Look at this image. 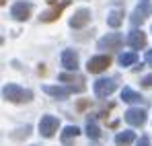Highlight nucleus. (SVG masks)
Here are the masks:
<instances>
[{
    "mask_svg": "<svg viewBox=\"0 0 152 146\" xmlns=\"http://www.w3.org/2000/svg\"><path fill=\"white\" fill-rule=\"evenodd\" d=\"M2 97L6 99V101H10V103H23V101H31L33 93L21 89L19 84H6L2 89Z\"/></svg>",
    "mask_w": 152,
    "mask_h": 146,
    "instance_id": "1",
    "label": "nucleus"
},
{
    "mask_svg": "<svg viewBox=\"0 0 152 146\" xmlns=\"http://www.w3.org/2000/svg\"><path fill=\"white\" fill-rule=\"evenodd\" d=\"M58 128H60V120L53 117V115H43V117L39 120V132H41V136H45V138H51V136L58 132Z\"/></svg>",
    "mask_w": 152,
    "mask_h": 146,
    "instance_id": "2",
    "label": "nucleus"
},
{
    "mask_svg": "<svg viewBox=\"0 0 152 146\" xmlns=\"http://www.w3.org/2000/svg\"><path fill=\"white\" fill-rule=\"evenodd\" d=\"M109 64H111V58H109V56H95V58L88 60L86 70L91 74H99V72H103V70H107Z\"/></svg>",
    "mask_w": 152,
    "mask_h": 146,
    "instance_id": "3",
    "label": "nucleus"
},
{
    "mask_svg": "<svg viewBox=\"0 0 152 146\" xmlns=\"http://www.w3.org/2000/svg\"><path fill=\"white\" fill-rule=\"evenodd\" d=\"M126 122L129 125H134V128H140V125H144L146 123V111L144 109H140V107H132V109H127L126 111Z\"/></svg>",
    "mask_w": 152,
    "mask_h": 146,
    "instance_id": "4",
    "label": "nucleus"
},
{
    "mask_svg": "<svg viewBox=\"0 0 152 146\" xmlns=\"http://www.w3.org/2000/svg\"><path fill=\"white\" fill-rule=\"evenodd\" d=\"M124 43V37L119 33H109L107 37H101L97 48L99 49H119V45Z\"/></svg>",
    "mask_w": 152,
    "mask_h": 146,
    "instance_id": "5",
    "label": "nucleus"
},
{
    "mask_svg": "<svg viewBox=\"0 0 152 146\" xmlns=\"http://www.w3.org/2000/svg\"><path fill=\"white\" fill-rule=\"evenodd\" d=\"M10 15H12V19H17V21H27V19L31 17V4L25 2V0L15 2L12 8H10Z\"/></svg>",
    "mask_w": 152,
    "mask_h": 146,
    "instance_id": "6",
    "label": "nucleus"
},
{
    "mask_svg": "<svg viewBox=\"0 0 152 146\" xmlns=\"http://www.w3.org/2000/svg\"><path fill=\"white\" fill-rule=\"evenodd\" d=\"M93 89H95V95L97 97H107V95H111L115 91V82L111 78H99L93 84Z\"/></svg>",
    "mask_w": 152,
    "mask_h": 146,
    "instance_id": "7",
    "label": "nucleus"
},
{
    "mask_svg": "<svg viewBox=\"0 0 152 146\" xmlns=\"http://www.w3.org/2000/svg\"><path fill=\"white\" fill-rule=\"evenodd\" d=\"M88 21H91V10H88V8H78L74 12V17L70 19V27L82 29L84 25H88Z\"/></svg>",
    "mask_w": 152,
    "mask_h": 146,
    "instance_id": "8",
    "label": "nucleus"
},
{
    "mask_svg": "<svg viewBox=\"0 0 152 146\" xmlns=\"http://www.w3.org/2000/svg\"><path fill=\"white\" fill-rule=\"evenodd\" d=\"M62 66L66 70H76L78 68V54L74 49H64L62 51Z\"/></svg>",
    "mask_w": 152,
    "mask_h": 146,
    "instance_id": "9",
    "label": "nucleus"
},
{
    "mask_svg": "<svg viewBox=\"0 0 152 146\" xmlns=\"http://www.w3.org/2000/svg\"><path fill=\"white\" fill-rule=\"evenodd\" d=\"M148 15H150V6H148L146 2H142L140 6L134 8V12H132V23L134 25H142L146 19H148Z\"/></svg>",
    "mask_w": 152,
    "mask_h": 146,
    "instance_id": "10",
    "label": "nucleus"
},
{
    "mask_svg": "<svg viewBox=\"0 0 152 146\" xmlns=\"http://www.w3.org/2000/svg\"><path fill=\"white\" fill-rule=\"evenodd\" d=\"M43 93H48V95H51V97H56V99H66L74 91H72V87H51V84H45Z\"/></svg>",
    "mask_w": 152,
    "mask_h": 146,
    "instance_id": "11",
    "label": "nucleus"
},
{
    "mask_svg": "<svg viewBox=\"0 0 152 146\" xmlns=\"http://www.w3.org/2000/svg\"><path fill=\"white\" fill-rule=\"evenodd\" d=\"M66 6H70V0H64V2H62L60 6H53L51 10L43 12V15H41V21H43V23H51V21H56V19H58V17L62 15V10H64Z\"/></svg>",
    "mask_w": 152,
    "mask_h": 146,
    "instance_id": "12",
    "label": "nucleus"
},
{
    "mask_svg": "<svg viewBox=\"0 0 152 146\" xmlns=\"http://www.w3.org/2000/svg\"><path fill=\"white\" fill-rule=\"evenodd\" d=\"M127 43L132 45L134 49H140L146 45V35L142 33V31H138V29H134L129 35H127Z\"/></svg>",
    "mask_w": 152,
    "mask_h": 146,
    "instance_id": "13",
    "label": "nucleus"
},
{
    "mask_svg": "<svg viewBox=\"0 0 152 146\" xmlns=\"http://www.w3.org/2000/svg\"><path fill=\"white\" fill-rule=\"evenodd\" d=\"M134 140H136V134H134V132H129V130L119 132V134L115 136V144H117V146H127V144H132Z\"/></svg>",
    "mask_w": 152,
    "mask_h": 146,
    "instance_id": "14",
    "label": "nucleus"
},
{
    "mask_svg": "<svg viewBox=\"0 0 152 146\" xmlns=\"http://www.w3.org/2000/svg\"><path fill=\"white\" fill-rule=\"evenodd\" d=\"M121 99L126 101V103H140L142 101V95L140 93H136V91H132V89H124L121 91Z\"/></svg>",
    "mask_w": 152,
    "mask_h": 146,
    "instance_id": "15",
    "label": "nucleus"
},
{
    "mask_svg": "<svg viewBox=\"0 0 152 146\" xmlns=\"http://www.w3.org/2000/svg\"><path fill=\"white\" fill-rule=\"evenodd\" d=\"M124 21V17H121V12H117V10H111L109 15H107V25L109 27H113V29H117L119 25Z\"/></svg>",
    "mask_w": 152,
    "mask_h": 146,
    "instance_id": "16",
    "label": "nucleus"
},
{
    "mask_svg": "<svg viewBox=\"0 0 152 146\" xmlns=\"http://www.w3.org/2000/svg\"><path fill=\"white\" fill-rule=\"evenodd\" d=\"M78 134H80V130H78L76 125H68V128L62 132V142H66V144H68V140H70V138H76Z\"/></svg>",
    "mask_w": 152,
    "mask_h": 146,
    "instance_id": "17",
    "label": "nucleus"
},
{
    "mask_svg": "<svg viewBox=\"0 0 152 146\" xmlns=\"http://www.w3.org/2000/svg\"><path fill=\"white\" fill-rule=\"evenodd\" d=\"M86 136H88V138H99V136H101V130L97 128V123L93 122L91 117H88V122H86Z\"/></svg>",
    "mask_w": 152,
    "mask_h": 146,
    "instance_id": "18",
    "label": "nucleus"
},
{
    "mask_svg": "<svg viewBox=\"0 0 152 146\" xmlns=\"http://www.w3.org/2000/svg\"><path fill=\"white\" fill-rule=\"evenodd\" d=\"M136 60H138V58H136L134 51H127V54H121V56H119V64H121V66H132V64H136Z\"/></svg>",
    "mask_w": 152,
    "mask_h": 146,
    "instance_id": "19",
    "label": "nucleus"
},
{
    "mask_svg": "<svg viewBox=\"0 0 152 146\" xmlns=\"http://www.w3.org/2000/svg\"><path fill=\"white\" fill-rule=\"evenodd\" d=\"M19 132H21V134H12V138H23V136H29V132H31V125H25V128H21Z\"/></svg>",
    "mask_w": 152,
    "mask_h": 146,
    "instance_id": "20",
    "label": "nucleus"
},
{
    "mask_svg": "<svg viewBox=\"0 0 152 146\" xmlns=\"http://www.w3.org/2000/svg\"><path fill=\"white\" fill-rule=\"evenodd\" d=\"M136 146H150V138H148V136H142L140 142H138Z\"/></svg>",
    "mask_w": 152,
    "mask_h": 146,
    "instance_id": "21",
    "label": "nucleus"
},
{
    "mask_svg": "<svg viewBox=\"0 0 152 146\" xmlns=\"http://www.w3.org/2000/svg\"><path fill=\"white\" fill-rule=\"evenodd\" d=\"M142 84H144V87H152V74H150V76H144V78H142Z\"/></svg>",
    "mask_w": 152,
    "mask_h": 146,
    "instance_id": "22",
    "label": "nucleus"
},
{
    "mask_svg": "<svg viewBox=\"0 0 152 146\" xmlns=\"http://www.w3.org/2000/svg\"><path fill=\"white\" fill-rule=\"evenodd\" d=\"M146 64H148V66H152V49H148V51H146Z\"/></svg>",
    "mask_w": 152,
    "mask_h": 146,
    "instance_id": "23",
    "label": "nucleus"
},
{
    "mask_svg": "<svg viewBox=\"0 0 152 146\" xmlns=\"http://www.w3.org/2000/svg\"><path fill=\"white\" fill-rule=\"evenodd\" d=\"M48 2H50V4H56V2H58V0H48Z\"/></svg>",
    "mask_w": 152,
    "mask_h": 146,
    "instance_id": "24",
    "label": "nucleus"
}]
</instances>
